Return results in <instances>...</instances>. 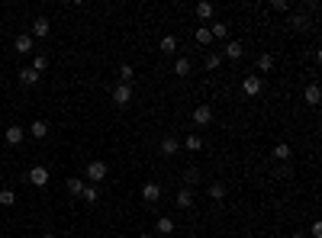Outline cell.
Wrapping results in <instances>:
<instances>
[{
  "label": "cell",
  "instance_id": "obj_38",
  "mask_svg": "<svg viewBox=\"0 0 322 238\" xmlns=\"http://www.w3.org/2000/svg\"><path fill=\"white\" fill-rule=\"evenodd\" d=\"M139 238H152V235H149V232H145V235H139Z\"/></svg>",
  "mask_w": 322,
  "mask_h": 238
},
{
  "label": "cell",
  "instance_id": "obj_10",
  "mask_svg": "<svg viewBox=\"0 0 322 238\" xmlns=\"http://www.w3.org/2000/svg\"><path fill=\"white\" fill-rule=\"evenodd\" d=\"M303 100H306V107H319V100H322V90H319V84H309L306 90H303Z\"/></svg>",
  "mask_w": 322,
  "mask_h": 238
},
{
  "label": "cell",
  "instance_id": "obj_19",
  "mask_svg": "<svg viewBox=\"0 0 322 238\" xmlns=\"http://www.w3.org/2000/svg\"><path fill=\"white\" fill-rule=\"evenodd\" d=\"M29 135H32V138H45V135H49V122H45V119H36V122L29 126Z\"/></svg>",
  "mask_w": 322,
  "mask_h": 238
},
{
  "label": "cell",
  "instance_id": "obj_17",
  "mask_svg": "<svg viewBox=\"0 0 322 238\" xmlns=\"http://www.w3.org/2000/svg\"><path fill=\"white\" fill-rule=\"evenodd\" d=\"M210 200H213V203H222V200H225V183H222V180H213V183H210Z\"/></svg>",
  "mask_w": 322,
  "mask_h": 238
},
{
  "label": "cell",
  "instance_id": "obj_23",
  "mask_svg": "<svg viewBox=\"0 0 322 238\" xmlns=\"http://www.w3.org/2000/svg\"><path fill=\"white\" fill-rule=\"evenodd\" d=\"M271 68H274V55H271V52H264V55L258 58V71H261V74H267Z\"/></svg>",
  "mask_w": 322,
  "mask_h": 238
},
{
  "label": "cell",
  "instance_id": "obj_25",
  "mask_svg": "<svg viewBox=\"0 0 322 238\" xmlns=\"http://www.w3.org/2000/svg\"><path fill=\"white\" fill-rule=\"evenodd\" d=\"M161 52H164V55H174V52H177V39H174V36H164V39H161Z\"/></svg>",
  "mask_w": 322,
  "mask_h": 238
},
{
  "label": "cell",
  "instance_id": "obj_16",
  "mask_svg": "<svg viewBox=\"0 0 322 238\" xmlns=\"http://www.w3.org/2000/svg\"><path fill=\"white\" fill-rule=\"evenodd\" d=\"M242 55H245V45H242V42H225V58L239 61Z\"/></svg>",
  "mask_w": 322,
  "mask_h": 238
},
{
  "label": "cell",
  "instance_id": "obj_28",
  "mask_svg": "<svg viewBox=\"0 0 322 238\" xmlns=\"http://www.w3.org/2000/svg\"><path fill=\"white\" fill-rule=\"evenodd\" d=\"M203 65H206V71H216V68L222 65V55H216V52H210V55H206V61H203Z\"/></svg>",
  "mask_w": 322,
  "mask_h": 238
},
{
  "label": "cell",
  "instance_id": "obj_7",
  "mask_svg": "<svg viewBox=\"0 0 322 238\" xmlns=\"http://www.w3.org/2000/svg\"><path fill=\"white\" fill-rule=\"evenodd\" d=\"M174 206H177V209H190V206H194V190L180 187L177 197H174Z\"/></svg>",
  "mask_w": 322,
  "mask_h": 238
},
{
  "label": "cell",
  "instance_id": "obj_33",
  "mask_svg": "<svg viewBox=\"0 0 322 238\" xmlns=\"http://www.w3.org/2000/svg\"><path fill=\"white\" fill-rule=\"evenodd\" d=\"M13 203H16L13 190H0V206H13Z\"/></svg>",
  "mask_w": 322,
  "mask_h": 238
},
{
  "label": "cell",
  "instance_id": "obj_29",
  "mask_svg": "<svg viewBox=\"0 0 322 238\" xmlns=\"http://www.w3.org/2000/svg\"><path fill=\"white\" fill-rule=\"evenodd\" d=\"M45 68H49V58H45V55H36V58H32V71H36V74H45Z\"/></svg>",
  "mask_w": 322,
  "mask_h": 238
},
{
  "label": "cell",
  "instance_id": "obj_34",
  "mask_svg": "<svg viewBox=\"0 0 322 238\" xmlns=\"http://www.w3.org/2000/svg\"><path fill=\"white\" fill-rule=\"evenodd\" d=\"M271 10H277V13H287V10H290V4H287V0H271Z\"/></svg>",
  "mask_w": 322,
  "mask_h": 238
},
{
  "label": "cell",
  "instance_id": "obj_26",
  "mask_svg": "<svg viewBox=\"0 0 322 238\" xmlns=\"http://www.w3.org/2000/svg\"><path fill=\"white\" fill-rule=\"evenodd\" d=\"M293 152H290V145H287V142H281V145H274V158H277V161H287V158H290Z\"/></svg>",
  "mask_w": 322,
  "mask_h": 238
},
{
  "label": "cell",
  "instance_id": "obj_14",
  "mask_svg": "<svg viewBox=\"0 0 322 238\" xmlns=\"http://www.w3.org/2000/svg\"><path fill=\"white\" fill-rule=\"evenodd\" d=\"M13 49L20 52V55L32 52V36H29V32H20V36H16V42H13Z\"/></svg>",
  "mask_w": 322,
  "mask_h": 238
},
{
  "label": "cell",
  "instance_id": "obj_5",
  "mask_svg": "<svg viewBox=\"0 0 322 238\" xmlns=\"http://www.w3.org/2000/svg\"><path fill=\"white\" fill-rule=\"evenodd\" d=\"M142 200L149 203V206H152V203H158V200H161V183H158V180H149V183L142 187Z\"/></svg>",
  "mask_w": 322,
  "mask_h": 238
},
{
  "label": "cell",
  "instance_id": "obj_31",
  "mask_svg": "<svg viewBox=\"0 0 322 238\" xmlns=\"http://www.w3.org/2000/svg\"><path fill=\"white\" fill-rule=\"evenodd\" d=\"M184 148H187V152H200V148H203V138H200V135H187Z\"/></svg>",
  "mask_w": 322,
  "mask_h": 238
},
{
  "label": "cell",
  "instance_id": "obj_36",
  "mask_svg": "<svg viewBox=\"0 0 322 238\" xmlns=\"http://www.w3.org/2000/svg\"><path fill=\"white\" fill-rule=\"evenodd\" d=\"M290 238H306V235H303V232H293V235H290Z\"/></svg>",
  "mask_w": 322,
  "mask_h": 238
},
{
  "label": "cell",
  "instance_id": "obj_30",
  "mask_svg": "<svg viewBox=\"0 0 322 238\" xmlns=\"http://www.w3.org/2000/svg\"><path fill=\"white\" fill-rule=\"evenodd\" d=\"M97 197H100V193H97V187H94V183H87V187H84V193H81V200H84V203H97Z\"/></svg>",
  "mask_w": 322,
  "mask_h": 238
},
{
  "label": "cell",
  "instance_id": "obj_15",
  "mask_svg": "<svg viewBox=\"0 0 322 238\" xmlns=\"http://www.w3.org/2000/svg\"><path fill=\"white\" fill-rule=\"evenodd\" d=\"M20 84L23 87H36L39 84V74L32 71V68H20Z\"/></svg>",
  "mask_w": 322,
  "mask_h": 238
},
{
  "label": "cell",
  "instance_id": "obj_2",
  "mask_svg": "<svg viewBox=\"0 0 322 238\" xmlns=\"http://www.w3.org/2000/svg\"><path fill=\"white\" fill-rule=\"evenodd\" d=\"M113 103H116V107H129V103H132V87H129V84H116V87H113Z\"/></svg>",
  "mask_w": 322,
  "mask_h": 238
},
{
  "label": "cell",
  "instance_id": "obj_3",
  "mask_svg": "<svg viewBox=\"0 0 322 238\" xmlns=\"http://www.w3.org/2000/svg\"><path fill=\"white\" fill-rule=\"evenodd\" d=\"M29 183H32V187H45V183H49V167L45 164L29 167Z\"/></svg>",
  "mask_w": 322,
  "mask_h": 238
},
{
  "label": "cell",
  "instance_id": "obj_39",
  "mask_svg": "<svg viewBox=\"0 0 322 238\" xmlns=\"http://www.w3.org/2000/svg\"><path fill=\"white\" fill-rule=\"evenodd\" d=\"M0 84H4V77H0Z\"/></svg>",
  "mask_w": 322,
  "mask_h": 238
},
{
  "label": "cell",
  "instance_id": "obj_32",
  "mask_svg": "<svg viewBox=\"0 0 322 238\" xmlns=\"http://www.w3.org/2000/svg\"><path fill=\"white\" fill-rule=\"evenodd\" d=\"M132 74H135V68L132 65H123V68H119V84H129V81H132Z\"/></svg>",
  "mask_w": 322,
  "mask_h": 238
},
{
  "label": "cell",
  "instance_id": "obj_9",
  "mask_svg": "<svg viewBox=\"0 0 322 238\" xmlns=\"http://www.w3.org/2000/svg\"><path fill=\"white\" fill-rule=\"evenodd\" d=\"M177 148H180V142L174 135H164L161 138V145H158V152L164 155V158H171V155H177Z\"/></svg>",
  "mask_w": 322,
  "mask_h": 238
},
{
  "label": "cell",
  "instance_id": "obj_21",
  "mask_svg": "<svg viewBox=\"0 0 322 238\" xmlns=\"http://www.w3.org/2000/svg\"><path fill=\"white\" fill-rule=\"evenodd\" d=\"M84 187H87V180H81V177H71V180H68V193H71V197H81Z\"/></svg>",
  "mask_w": 322,
  "mask_h": 238
},
{
  "label": "cell",
  "instance_id": "obj_12",
  "mask_svg": "<svg viewBox=\"0 0 322 238\" xmlns=\"http://www.w3.org/2000/svg\"><path fill=\"white\" fill-rule=\"evenodd\" d=\"M287 26H290V29H297V32H306V29H309V20L303 16V10H297V13H290V23H287Z\"/></svg>",
  "mask_w": 322,
  "mask_h": 238
},
{
  "label": "cell",
  "instance_id": "obj_35",
  "mask_svg": "<svg viewBox=\"0 0 322 238\" xmlns=\"http://www.w3.org/2000/svg\"><path fill=\"white\" fill-rule=\"evenodd\" d=\"M309 235H312V238H322V222H319V219H316V222H312V228H309Z\"/></svg>",
  "mask_w": 322,
  "mask_h": 238
},
{
  "label": "cell",
  "instance_id": "obj_27",
  "mask_svg": "<svg viewBox=\"0 0 322 238\" xmlns=\"http://www.w3.org/2000/svg\"><path fill=\"white\" fill-rule=\"evenodd\" d=\"M158 232H161V235H171V232H174V219H171V216H161V219H158Z\"/></svg>",
  "mask_w": 322,
  "mask_h": 238
},
{
  "label": "cell",
  "instance_id": "obj_13",
  "mask_svg": "<svg viewBox=\"0 0 322 238\" xmlns=\"http://www.w3.org/2000/svg\"><path fill=\"white\" fill-rule=\"evenodd\" d=\"M180 180H184V187L190 190V187H194V183H200V167H194V164H190V167H184V174H180Z\"/></svg>",
  "mask_w": 322,
  "mask_h": 238
},
{
  "label": "cell",
  "instance_id": "obj_22",
  "mask_svg": "<svg viewBox=\"0 0 322 238\" xmlns=\"http://www.w3.org/2000/svg\"><path fill=\"white\" fill-rule=\"evenodd\" d=\"M197 45H210L213 42V36H210V26H197Z\"/></svg>",
  "mask_w": 322,
  "mask_h": 238
},
{
  "label": "cell",
  "instance_id": "obj_24",
  "mask_svg": "<svg viewBox=\"0 0 322 238\" xmlns=\"http://www.w3.org/2000/svg\"><path fill=\"white\" fill-rule=\"evenodd\" d=\"M210 36L213 39H225V36H229V26H225V23H210Z\"/></svg>",
  "mask_w": 322,
  "mask_h": 238
},
{
  "label": "cell",
  "instance_id": "obj_8",
  "mask_svg": "<svg viewBox=\"0 0 322 238\" xmlns=\"http://www.w3.org/2000/svg\"><path fill=\"white\" fill-rule=\"evenodd\" d=\"M242 90H245L248 97H258L261 90H264V81H261V77H245V81H242Z\"/></svg>",
  "mask_w": 322,
  "mask_h": 238
},
{
  "label": "cell",
  "instance_id": "obj_4",
  "mask_svg": "<svg viewBox=\"0 0 322 238\" xmlns=\"http://www.w3.org/2000/svg\"><path fill=\"white\" fill-rule=\"evenodd\" d=\"M194 122H197L200 129H203V126H210V122H213V107H210V103H200V107L194 110Z\"/></svg>",
  "mask_w": 322,
  "mask_h": 238
},
{
  "label": "cell",
  "instance_id": "obj_18",
  "mask_svg": "<svg viewBox=\"0 0 322 238\" xmlns=\"http://www.w3.org/2000/svg\"><path fill=\"white\" fill-rule=\"evenodd\" d=\"M194 13H197V20H200V23H206V20H213L216 7H213V4H197V10H194Z\"/></svg>",
  "mask_w": 322,
  "mask_h": 238
},
{
  "label": "cell",
  "instance_id": "obj_1",
  "mask_svg": "<svg viewBox=\"0 0 322 238\" xmlns=\"http://www.w3.org/2000/svg\"><path fill=\"white\" fill-rule=\"evenodd\" d=\"M107 174H110V167H107V161H100V158H94V161L84 167V180H90V183L107 180Z\"/></svg>",
  "mask_w": 322,
  "mask_h": 238
},
{
  "label": "cell",
  "instance_id": "obj_6",
  "mask_svg": "<svg viewBox=\"0 0 322 238\" xmlns=\"http://www.w3.org/2000/svg\"><path fill=\"white\" fill-rule=\"evenodd\" d=\"M49 29H52V26H49L45 16H36V20H32V32H29V36H32V39H45Z\"/></svg>",
  "mask_w": 322,
  "mask_h": 238
},
{
  "label": "cell",
  "instance_id": "obj_20",
  "mask_svg": "<svg viewBox=\"0 0 322 238\" xmlns=\"http://www.w3.org/2000/svg\"><path fill=\"white\" fill-rule=\"evenodd\" d=\"M190 68H194V65H190L187 58H174V74H177V77H187Z\"/></svg>",
  "mask_w": 322,
  "mask_h": 238
},
{
  "label": "cell",
  "instance_id": "obj_11",
  "mask_svg": "<svg viewBox=\"0 0 322 238\" xmlns=\"http://www.w3.org/2000/svg\"><path fill=\"white\" fill-rule=\"evenodd\" d=\"M4 138H7V145H23L26 132H23L20 126H7V132H4Z\"/></svg>",
  "mask_w": 322,
  "mask_h": 238
},
{
  "label": "cell",
  "instance_id": "obj_37",
  "mask_svg": "<svg viewBox=\"0 0 322 238\" xmlns=\"http://www.w3.org/2000/svg\"><path fill=\"white\" fill-rule=\"evenodd\" d=\"M42 238H55V232H45V235H42Z\"/></svg>",
  "mask_w": 322,
  "mask_h": 238
}]
</instances>
